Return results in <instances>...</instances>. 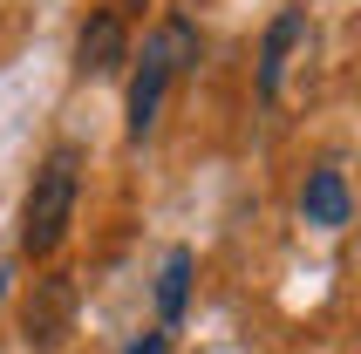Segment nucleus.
Returning <instances> with one entry per match:
<instances>
[{"mask_svg":"<svg viewBox=\"0 0 361 354\" xmlns=\"http://www.w3.org/2000/svg\"><path fill=\"white\" fill-rule=\"evenodd\" d=\"M75 197H82V150L61 143V150L41 157L35 184H27V205H20V252L27 259L61 252V238L75 225Z\"/></svg>","mask_w":361,"mask_h":354,"instance_id":"nucleus-1","label":"nucleus"},{"mask_svg":"<svg viewBox=\"0 0 361 354\" xmlns=\"http://www.w3.org/2000/svg\"><path fill=\"white\" fill-rule=\"evenodd\" d=\"M68 320H75V279H68V273L35 279V300H27V320H20L27 348H35V354L61 348V341H68Z\"/></svg>","mask_w":361,"mask_h":354,"instance_id":"nucleus-2","label":"nucleus"},{"mask_svg":"<svg viewBox=\"0 0 361 354\" xmlns=\"http://www.w3.org/2000/svg\"><path fill=\"white\" fill-rule=\"evenodd\" d=\"M123 61H130V28H123L116 7H96V14L82 20V35H75V75L102 82V75H116Z\"/></svg>","mask_w":361,"mask_h":354,"instance_id":"nucleus-3","label":"nucleus"},{"mask_svg":"<svg viewBox=\"0 0 361 354\" xmlns=\"http://www.w3.org/2000/svg\"><path fill=\"white\" fill-rule=\"evenodd\" d=\"M300 212H307V225H321V232H341V225H348L355 197H348V177L334 171V164L307 171V184H300Z\"/></svg>","mask_w":361,"mask_h":354,"instance_id":"nucleus-4","label":"nucleus"},{"mask_svg":"<svg viewBox=\"0 0 361 354\" xmlns=\"http://www.w3.org/2000/svg\"><path fill=\"white\" fill-rule=\"evenodd\" d=\"M143 55H150V61L164 68V75L178 82V75H191V68H198L204 41H198V28H191L184 14H164V20H157V35L143 41Z\"/></svg>","mask_w":361,"mask_h":354,"instance_id":"nucleus-5","label":"nucleus"},{"mask_svg":"<svg viewBox=\"0 0 361 354\" xmlns=\"http://www.w3.org/2000/svg\"><path fill=\"white\" fill-rule=\"evenodd\" d=\"M300 41H307V14H300V7H286V14L266 28V48H259V96L266 102L280 96V75H286V61H293Z\"/></svg>","mask_w":361,"mask_h":354,"instance_id":"nucleus-6","label":"nucleus"},{"mask_svg":"<svg viewBox=\"0 0 361 354\" xmlns=\"http://www.w3.org/2000/svg\"><path fill=\"white\" fill-rule=\"evenodd\" d=\"M164 89H171V75H164L157 61L143 55V68H137V75H130V143H143V137H150V130H157Z\"/></svg>","mask_w":361,"mask_h":354,"instance_id":"nucleus-7","label":"nucleus"},{"mask_svg":"<svg viewBox=\"0 0 361 354\" xmlns=\"http://www.w3.org/2000/svg\"><path fill=\"white\" fill-rule=\"evenodd\" d=\"M184 293H191V252L178 245V252L164 259V279H157V314L178 320V314H184Z\"/></svg>","mask_w":361,"mask_h":354,"instance_id":"nucleus-8","label":"nucleus"},{"mask_svg":"<svg viewBox=\"0 0 361 354\" xmlns=\"http://www.w3.org/2000/svg\"><path fill=\"white\" fill-rule=\"evenodd\" d=\"M130 354H171V341H164V334H143V341H137Z\"/></svg>","mask_w":361,"mask_h":354,"instance_id":"nucleus-9","label":"nucleus"},{"mask_svg":"<svg viewBox=\"0 0 361 354\" xmlns=\"http://www.w3.org/2000/svg\"><path fill=\"white\" fill-rule=\"evenodd\" d=\"M0 293H7V279H0Z\"/></svg>","mask_w":361,"mask_h":354,"instance_id":"nucleus-10","label":"nucleus"},{"mask_svg":"<svg viewBox=\"0 0 361 354\" xmlns=\"http://www.w3.org/2000/svg\"><path fill=\"white\" fill-rule=\"evenodd\" d=\"M130 7H143V0H130Z\"/></svg>","mask_w":361,"mask_h":354,"instance_id":"nucleus-11","label":"nucleus"}]
</instances>
